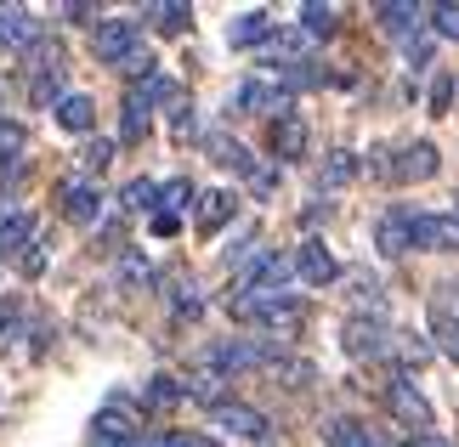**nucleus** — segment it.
Returning <instances> with one entry per match:
<instances>
[{"label":"nucleus","instance_id":"nucleus-1","mask_svg":"<svg viewBox=\"0 0 459 447\" xmlns=\"http://www.w3.org/2000/svg\"><path fill=\"white\" fill-rule=\"evenodd\" d=\"M278 346L267 340H250V334H233V340H216V346L204 351L210 374H221V380H233V374H250V368H278Z\"/></svg>","mask_w":459,"mask_h":447},{"label":"nucleus","instance_id":"nucleus-2","mask_svg":"<svg viewBox=\"0 0 459 447\" xmlns=\"http://www.w3.org/2000/svg\"><path fill=\"white\" fill-rule=\"evenodd\" d=\"M295 278V261L278 255V249H261V255L238 272V300H273V295H290L284 283Z\"/></svg>","mask_w":459,"mask_h":447},{"label":"nucleus","instance_id":"nucleus-3","mask_svg":"<svg viewBox=\"0 0 459 447\" xmlns=\"http://www.w3.org/2000/svg\"><path fill=\"white\" fill-rule=\"evenodd\" d=\"M233 306V317H244V323H255V329H278V334H295L307 323V300H295V295H273V300H227Z\"/></svg>","mask_w":459,"mask_h":447},{"label":"nucleus","instance_id":"nucleus-4","mask_svg":"<svg viewBox=\"0 0 459 447\" xmlns=\"http://www.w3.org/2000/svg\"><path fill=\"white\" fill-rule=\"evenodd\" d=\"M91 51H97V63L126 68L136 51H148V46H143V29H136L131 17H102V23L91 29Z\"/></svg>","mask_w":459,"mask_h":447},{"label":"nucleus","instance_id":"nucleus-5","mask_svg":"<svg viewBox=\"0 0 459 447\" xmlns=\"http://www.w3.org/2000/svg\"><path fill=\"white\" fill-rule=\"evenodd\" d=\"M385 408L397 414V425H409V436H431V402L420 397V385L409 380V374L385 380Z\"/></svg>","mask_w":459,"mask_h":447},{"label":"nucleus","instance_id":"nucleus-6","mask_svg":"<svg viewBox=\"0 0 459 447\" xmlns=\"http://www.w3.org/2000/svg\"><path fill=\"white\" fill-rule=\"evenodd\" d=\"M290 261H295V278H301L307 289H329V283L341 278V261H334L329 249H324V238H301Z\"/></svg>","mask_w":459,"mask_h":447},{"label":"nucleus","instance_id":"nucleus-7","mask_svg":"<svg viewBox=\"0 0 459 447\" xmlns=\"http://www.w3.org/2000/svg\"><path fill=\"white\" fill-rule=\"evenodd\" d=\"M57 199H63V216L74 227H97L102 221V193H97L91 176H68V182L57 187Z\"/></svg>","mask_w":459,"mask_h":447},{"label":"nucleus","instance_id":"nucleus-8","mask_svg":"<svg viewBox=\"0 0 459 447\" xmlns=\"http://www.w3.org/2000/svg\"><path fill=\"white\" fill-rule=\"evenodd\" d=\"M233 108L238 114H290V91L284 85H267V80H238L233 85Z\"/></svg>","mask_w":459,"mask_h":447},{"label":"nucleus","instance_id":"nucleus-9","mask_svg":"<svg viewBox=\"0 0 459 447\" xmlns=\"http://www.w3.org/2000/svg\"><path fill=\"white\" fill-rule=\"evenodd\" d=\"M210 419H216L227 436H244V442H267V414H261V408H250V402H233V397H227L221 408H210Z\"/></svg>","mask_w":459,"mask_h":447},{"label":"nucleus","instance_id":"nucleus-10","mask_svg":"<svg viewBox=\"0 0 459 447\" xmlns=\"http://www.w3.org/2000/svg\"><path fill=\"white\" fill-rule=\"evenodd\" d=\"M307 142H312V136H307V119L295 114V108H290V114H278V119L267 125V148H273V159H278V165L301 159V153H307Z\"/></svg>","mask_w":459,"mask_h":447},{"label":"nucleus","instance_id":"nucleus-11","mask_svg":"<svg viewBox=\"0 0 459 447\" xmlns=\"http://www.w3.org/2000/svg\"><path fill=\"white\" fill-rule=\"evenodd\" d=\"M437 170H443V153H437V142H409V148L392 159V176H397V182H431Z\"/></svg>","mask_w":459,"mask_h":447},{"label":"nucleus","instance_id":"nucleus-12","mask_svg":"<svg viewBox=\"0 0 459 447\" xmlns=\"http://www.w3.org/2000/svg\"><path fill=\"white\" fill-rule=\"evenodd\" d=\"M40 40V17L29 6H0V51H29Z\"/></svg>","mask_w":459,"mask_h":447},{"label":"nucleus","instance_id":"nucleus-13","mask_svg":"<svg viewBox=\"0 0 459 447\" xmlns=\"http://www.w3.org/2000/svg\"><path fill=\"white\" fill-rule=\"evenodd\" d=\"M375 244H380V255H409L414 249V210H385L380 227H375Z\"/></svg>","mask_w":459,"mask_h":447},{"label":"nucleus","instance_id":"nucleus-14","mask_svg":"<svg viewBox=\"0 0 459 447\" xmlns=\"http://www.w3.org/2000/svg\"><path fill=\"white\" fill-rule=\"evenodd\" d=\"M414 249L454 255V249H459V221L454 216H414Z\"/></svg>","mask_w":459,"mask_h":447},{"label":"nucleus","instance_id":"nucleus-15","mask_svg":"<svg viewBox=\"0 0 459 447\" xmlns=\"http://www.w3.org/2000/svg\"><path fill=\"white\" fill-rule=\"evenodd\" d=\"M51 119H57L68 136H91L97 131V102L85 97V91H68L57 108H51Z\"/></svg>","mask_w":459,"mask_h":447},{"label":"nucleus","instance_id":"nucleus-16","mask_svg":"<svg viewBox=\"0 0 459 447\" xmlns=\"http://www.w3.org/2000/svg\"><path fill=\"white\" fill-rule=\"evenodd\" d=\"M341 346L351 351V357H385V323H363V317H351V323L341 329Z\"/></svg>","mask_w":459,"mask_h":447},{"label":"nucleus","instance_id":"nucleus-17","mask_svg":"<svg viewBox=\"0 0 459 447\" xmlns=\"http://www.w3.org/2000/svg\"><path fill=\"white\" fill-rule=\"evenodd\" d=\"M204 153L216 159V165H233V170H244V176H255L261 165L250 159V148H244L238 136H227V131H204Z\"/></svg>","mask_w":459,"mask_h":447},{"label":"nucleus","instance_id":"nucleus-18","mask_svg":"<svg viewBox=\"0 0 459 447\" xmlns=\"http://www.w3.org/2000/svg\"><path fill=\"white\" fill-rule=\"evenodd\" d=\"M380 29L397 34V40H414V29L426 23V6H409V0H385V6H375Z\"/></svg>","mask_w":459,"mask_h":447},{"label":"nucleus","instance_id":"nucleus-19","mask_svg":"<svg viewBox=\"0 0 459 447\" xmlns=\"http://www.w3.org/2000/svg\"><path fill=\"white\" fill-rule=\"evenodd\" d=\"M431 346L459 363V312L443 306V300H431Z\"/></svg>","mask_w":459,"mask_h":447},{"label":"nucleus","instance_id":"nucleus-20","mask_svg":"<svg viewBox=\"0 0 459 447\" xmlns=\"http://www.w3.org/2000/svg\"><path fill=\"white\" fill-rule=\"evenodd\" d=\"M324 442H329V447H380V442H375V431H368L363 419H346V414L324 419Z\"/></svg>","mask_w":459,"mask_h":447},{"label":"nucleus","instance_id":"nucleus-21","mask_svg":"<svg viewBox=\"0 0 459 447\" xmlns=\"http://www.w3.org/2000/svg\"><path fill=\"white\" fill-rule=\"evenodd\" d=\"M148 131H153V108L131 91V97H126V108H119V142H126V148H136V142H143Z\"/></svg>","mask_w":459,"mask_h":447},{"label":"nucleus","instance_id":"nucleus-22","mask_svg":"<svg viewBox=\"0 0 459 447\" xmlns=\"http://www.w3.org/2000/svg\"><path fill=\"white\" fill-rule=\"evenodd\" d=\"M233 216H238V199L227 187H216V193H204V199H199V232H221Z\"/></svg>","mask_w":459,"mask_h":447},{"label":"nucleus","instance_id":"nucleus-23","mask_svg":"<svg viewBox=\"0 0 459 447\" xmlns=\"http://www.w3.org/2000/svg\"><path fill=\"white\" fill-rule=\"evenodd\" d=\"M34 238V216L29 210H0V255H23V244Z\"/></svg>","mask_w":459,"mask_h":447},{"label":"nucleus","instance_id":"nucleus-24","mask_svg":"<svg viewBox=\"0 0 459 447\" xmlns=\"http://www.w3.org/2000/svg\"><path fill=\"white\" fill-rule=\"evenodd\" d=\"M23 74H29V80H40V74H63V46L40 34V40L23 51Z\"/></svg>","mask_w":459,"mask_h":447},{"label":"nucleus","instance_id":"nucleus-25","mask_svg":"<svg viewBox=\"0 0 459 447\" xmlns=\"http://www.w3.org/2000/svg\"><path fill=\"white\" fill-rule=\"evenodd\" d=\"M227 40L233 46H267L273 40V12H244L233 29H227Z\"/></svg>","mask_w":459,"mask_h":447},{"label":"nucleus","instance_id":"nucleus-26","mask_svg":"<svg viewBox=\"0 0 459 447\" xmlns=\"http://www.w3.org/2000/svg\"><path fill=\"white\" fill-rule=\"evenodd\" d=\"M187 402V380H176V374H153L143 385V408H176Z\"/></svg>","mask_w":459,"mask_h":447},{"label":"nucleus","instance_id":"nucleus-27","mask_svg":"<svg viewBox=\"0 0 459 447\" xmlns=\"http://www.w3.org/2000/svg\"><path fill=\"white\" fill-rule=\"evenodd\" d=\"M143 17H148V23H153L159 34H187V29H193V6H182V0H165V6H148Z\"/></svg>","mask_w":459,"mask_h":447},{"label":"nucleus","instance_id":"nucleus-28","mask_svg":"<svg viewBox=\"0 0 459 447\" xmlns=\"http://www.w3.org/2000/svg\"><path fill=\"white\" fill-rule=\"evenodd\" d=\"M23 148H29V131L17 119H6V125H0V170H17V165H23Z\"/></svg>","mask_w":459,"mask_h":447},{"label":"nucleus","instance_id":"nucleus-29","mask_svg":"<svg viewBox=\"0 0 459 447\" xmlns=\"http://www.w3.org/2000/svg\"><path fill=\"white\" fill-rule=\"evenodd\" d=\"M334 29H341V12H334V6H317V0H312V6H301V34H312V40H329Z\"/></svg>","mask_w":459,"mask_h":447},{"label":"nucleus","instance_id":"nucleus-30","mask_svg":"<svg viewBox=\"0 0 459 447\" xmlns=\"http://www.w3.org/2000/svg\"><path fill=\"white\" fill-rule=\"evenodd\" d=\"M136 447H221L216 436H204V431H159L148 442H136Z\"/></svg>","mask_w":459,"mask_h":447},{"label":"nucleus","instance_id":"nucleus-31","mask_svg":"<svg viewBox=\"0 0 459 447\" xmlns=\"http://www.w3.org/2000/svg\"><path fill=\"white\" fill-rule=\"evenodd\" d=\"M351 176H358V159H351V153L341 148V153H329V159H324L317 182H324V187H341V182H351Z\"/></svg>","mask_w":459,"mask_h":447},{"label":"nucleus","instance_id":"nucleus-32","mask_svg":"<svg viewBox=\"0 0 459 447\" xmlns=\"http://www.w3.org/2000/svg\"><path fill=\"white\" fill-rule=\"evenodd\" d=\"M119 204H126V210H159V182H148V176H136V182H126V193H119Z\"/></svg>","mask_w":459,"mask_h":447},{"label":"nucleus","instance_id":"nucleus-33","mask_svg":"<svg viewBox=\"0 0 459 447\" xmlns=\"http://www.w3.org/2000/svg\"><path fill=\"white\" fill-rule=\"evenodd\" d=\"M187 204H193V182H187V176H170V182L159 187V210H170V216H182Z\"/></svg>","mask_w":459,"mask_h":447},{"label":"nucleus","instance_id":"nucleus-34","mask_svg":"<svg viewBox=\"0 0 459 447\" xmlns=\"http://www.w3.org/2000/svg\"><path fill=\"white\" fill-rule=\"evenodd\" d=\"M114 153H119V142H108V136H91V142H85V170H108L114 165Z\"/></svg>","mask_w":459,"mask_h":447},{"label":"nucleus","instance_id":"nucleus-35","mask_svg":"<svg viewBox=\"0 0 459 447\" xmlns=\"http://www.w3.org/2000/svg\"><path fill=\"white\" fill-rule=\"evenodd\" d=\"M426 17H431V29L443 34V40H459V6H454V0H443V6H426Z\"/></svg>","mask_w":459,"mask_h":447},{"label":"nucleus","instance_id":"nucleus-36","mask_svg":"<svg viewBox=\"0 0 459 447\" xmlns=\"http://www.w3.org/2000/svg\"><path fill=\"white\" fill-rule=\"evenodd\" d=\"M170 312H176V317H187V323H193V317H199V312H204V295H199V289H193V283H182V289H176V295H170Z\"/></svg>","mask_w":459,"mask_h":447},{"label":"nucleus","instance_id":"nucleus-37","mask_svg":"<svg viewBox=\"0 0 459 447\" xmlns=\"http://www.w3.org/2000/svg\"><path fill=\"white\" fill-rule=\"evenodd\" d=\"M454 91H459V80H454V74H437V80H431V114H448Z\"/></svg>","mask_w":459,"mask_h":447},{"label":"nucleus","instance_id":"nucleus-38","mask_svg":"<svg viewBox=\"0 0 459 447\" xmlns=\"http://www.w3.org/2000/svg\"><path fill=\"white\" fill-rule=\"evenodd\" d=\"M63 17H68V23H91V29H97V17H102V12L91 6V0H68Z\"/></svg>","mask_w":459,"mask_h":447},{"label":"nucleus","instance_id":"nucleus-39","mask_svg":"<svg viewBox=\"0 0 459 447\" xmlns=\"http://www.w3.org/2000/svg\"><path fill=\"white\" fill-rule=\"evenodd\" d=\"M153 238H176V232H182V216H170V210H153Z\"/></svg>","mask_w":459,"mask_h":447},{"label":"nucleus","instance_id":"nucleus-40","mask_svg":"<svg viewBox=\"0 0 459 447\" xmlns=\"http://www.w3.org/2000/svg\"><path fill=\"white\" fill-rule=\"evenodd\" d=\"M170 131H176V136L193 131V102H170Z\"/></svg>","mask_w":459,"mask_h":447},{"label":"nucleus","instance_id":"nucleus-41","mask_svg":"<svg viewBox=\"0 0 459 447\" xmlns=\"http://www.w3.org/2000/svg\"><path fill=\"white\" fill-rule=\"evenodd\" d=\"M431 63V40L420 34V40H409V68H426Z\"/></svg>","mask_w":459,"mask_h":447},{"label":"nucleus","instance_id":"nucleus-42","mask_svg":"<svg viewBox=\"0 0 459 447\" xmlns=\"http://www.w3.org/2000/svg\"><path fill=\"white\" fill-rule=\"evenodd\" d=\"M119 278H126V283H148V261L126 255V266H119Z\"/></svg>","mask_w":459,"mask_h":447},{"label":"nucleus","instance_id":"nucleus-43","mask_svg":"<svg viewBox=\"0 0 459 447\" xmlns=\"http://www.w3.org/2000/svg\"><path fill=\"white\" fill-rule=\"evenodd\" d=\"M250 187H255V193H273V187H278V170H273V165H261V170L250 176Z\"/></svg>","mask_w":459,"mask_h":447},{"label":"nucleus","instance_id":"nucleus-44","mask_svg":"<svg viewBox=\"0 0 459 447\" xmlns=\"http://www.w3.org/2000/svg\"><path fill=\"white\" fill-rule=\"evenodd\" d=\"M17 323V300H0V334H6Z\"/></svg>","mask_w":459,"mask_h":447},{"label":"nucleus","instance_id":"nucleus-45","mask_svg":"<svg viewBox=\"0 0 459 447\" xmlns=\"http://www.w3.org/2000/svg\"><path fill=\"white\" fill-rule=\"evenodd\" d=\"M403 447H448V442H443V436H409Z\"/></svg>","mask_w":459,"mask_h":447},{"label":"nucleus","instance_id":"nucleus-46","mask_svg":"<svg viewBox=\"0 0 459 447\" xmlns=\"http://www.w3.org/2000/svg\"><path fill=\"white\" fill-rule=\"evenodd\" d=\"M454 221H459V193H454Z\"/></svg>","mask_w":459,"mask_h":447},{"label":"nucleus","instance_id":"nucleus-47","mask_svg":"<svg viewBox=\"0 0 459 447\" xmlns=\"http://www.w3.org/2000/svg\"><path fill=\"white\" fill-rule=\"evenodd\" d=\"M0 125H6V114H0Z\"/></svg>","mask_w":459,"mask_h":447}]
</instances>
